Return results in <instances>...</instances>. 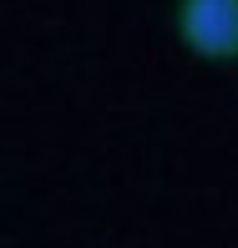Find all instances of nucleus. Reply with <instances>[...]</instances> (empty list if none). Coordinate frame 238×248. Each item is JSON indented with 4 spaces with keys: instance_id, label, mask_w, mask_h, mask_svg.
Masks as SVG:
<instances>
[{
    "instance_id": "nucleus-1",
    "label": "nucleus",
    "mask_w": 238,
    "mask_h": 248,
    "mask_svg": "<svg viewBox=\"0 0 238 248\" xmlns=\"http://www.w3.org/2000/svg\"><path fill=\"white\" fill-rule=\"evenodd\" d=\"M177 41L208 66L238 61V0H177Z\"/></svg>"
}]
</instances>
